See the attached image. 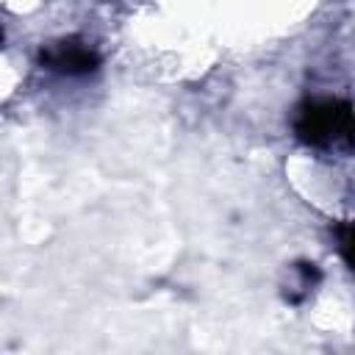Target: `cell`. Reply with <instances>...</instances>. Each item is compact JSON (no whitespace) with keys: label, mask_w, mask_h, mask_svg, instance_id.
Listing matches in <instances>:
<instances>
[{"label":"cell","mask_w":355,"mask_h":355,"mask_svg":"<svg viewBox=\"0 0 355 355\" xmlns=\"http://www.w3.org/2000/svg\"><path fill=\"white\" fill-rule=\"evenodd\" d=\"M297 139L308 147H355V111L338 100H319L300 108Z\"/></svg>","instance_id":"6da1fadb"},{"label":"cell","mask_w":355,"mask_h":355,"mask_svg":"<svg viewBox=\"0 0 355 355\" xmlns=\"http://www.w3.org/2000/svg\"><path fill=\"white\" fill-rule=\"evenodd\" d=\"M42 64L47 69L61 72V75H89V72L97 69L100 58L89 44L67 39V42H58V44L47 47L42 53Z\"/></svg>","instance_id":"7a4b0ae2"},{"label":"cell","mask_w":355,"mask_h":355,"mask_svg":"<svg viewBox=\"0 0 355 355\" xmlns=\"http://www.w3.org/2000/svg\"><path fill=\"white\" fill-rule=\"evenodd\" d=\"M341 255H344V261L355 269V222L344 230V236H341Z\"/></svg>","instance_id":"3957f363"}]
</instances>
